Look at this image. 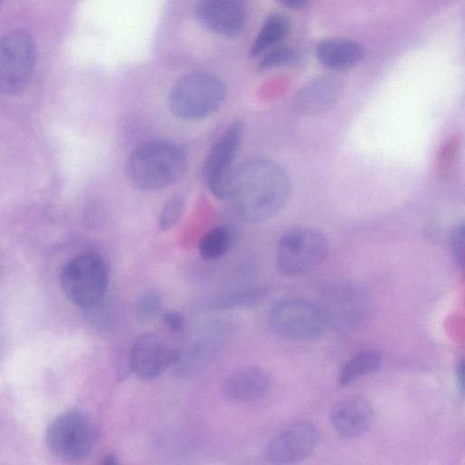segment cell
Returning a JSON list of instances; mask_svg holds the SVG:
<instances>
[{
  "label": "cell",
  "instance_id": "1",
  "mask_svg": "<svg viewBox=\"0 0 465 465\" xmlns=\"http://www.w3.org/2000/svg\"><path fill=\"white\" fill-rule=\"evenodd\" d=\"M290 193L291 183L283 167L271 159L255 157L233 173L229 195L242 219L259 223L280 213Z\"/></svg>",
  "mask_w": 465,
  "mask_h": 465
},
{
  "label": "cell",
  "instance_id": "2",
  "mask_svg": "<svg viewBox=\"0 0 465 465\" xmlns=\"http://www.w3.org/2000/svg\"><path fill=\"white\" fill-rule=\"evenodd\" d=\"M187 167V158L178 145L164 140L140 143L126 161V175L137 189L154 191L176 182Z\"/></svg>",
  "mask_w": 465,
  "mask_h": 465
},
{
  "label": "cell",
  "instance_id": "3",
  "mask_svg": "<svg viewBox=\"0 0 465 465\" xmlns=\"http://www.w3.org/2000/svg\"><path fill=\"white\" fill-rule=\"evenodd\" d=\"M60 285L76 306L87 310L97 305L108 287V271L103 257L94 252L74 256L61 272Z\"/></svg>",
  "mask_w": 465,
  "mask_h": 465
},
{
  "label": "cell",
  "instance_id": "4",
  "mask_svg": "<svg viewBox=\"0 0 465 465\" xmlns=\"http://www.w3.org/2000/svg\"><path fill=\"white\" fill-rule=\"evenodd\" d=\"M223 96L224 88L218 78L206 73H191L173 85L168 104L177 117L196 120L215 112Z\"/></svg>",
  "mask_w": 465,
  "mask_h": 465
},
{
  "label": "cell",
  "instance_id": "5",
  "mask_svg": "<svg viewBox=\"0 0 465 465\" xmlns=\"http://www.w3.org/2000/svg\"><path fill=\"white\" fill-rule=\"evenodd\" d=\"M328 252V240L321 231L309 226H296L280 238L276 262L282 273L299 276L318 267Z\"/></svg>",
  "mask_w": 465,
  "mask_h": 465
},
{
  "label": "cell",
  "instance_id": "6",
  "mask_svg": "<svg viewBox=\"0 0 465 465\" xmlns=\"http://www.w3.org/2000/svg\"><path fill=\"white\" fill-rule=\"evenodd\" d=\"M267 322L276 334L295 341L316 339L327 326L318 302L299 297L274 302L268 311Z\"/></svg>",
  "mask_w": 465,
  "mask_h": 465
},
{
  "label": "cell",
  "instance_id": "7",
  "mask_svg": "<svg viewBox=\"0 0 465 465\" xmlns=\"http://www.w3.org/2000/svg\"><path fill=\"white\" fill-rule=\"evenodd\" d=\"M45 439L49 450L57 459L77 462L92 452L96 442V430L86 415L70 411L53 420Z\"/></svg>",
  "mask_w": 465,
  "mask_h": 465
},
{
  "label": "cell",
  "instance_id": "8",
  "mask_svg": "<svg viewBox=\"0 0 465 465\" xmlns=\"http://www.w3.org/2000/svg\"><path fill=\"white\" fill-rule=\"evenodd\" d=\"M36 49L25 31H12L0 37V93L15 94L26 88L34 74Z\"/></svg>",
  "mask_w": 465,
  "mask_h": 465
},
{
  "label": "cell",
  "instance_id": "9",
  "mask_svg": "<svg viewBox=\"0 0 465 465\" xmlns=\"http://www.w3.org/2000/svg\"><path fill=\"white\" fill-rule=\"evenodd\" d=\"M232 333L233 325L225 320H215L202 326L186 348L178 351L176 371L190 377L204 371L221 355Z\"/></svg>",
  "mask_w": 465,
  "mask_h": 465
},
{
  "label": "cell",
  "instance_id": "10",
  "mask_svg": "<svg viewBox=\"0 0 465 465\" xmlns=\"http://www.w3.org/2000/svg\"><path fill=\"white\" fill-rule=\"evenodd\" d=\"M240 121L230 124L214 141L203 163V177L210 192L218 199L229 195L232 166L243 135Z\"/></svg>",
  "mask_w": 465,
  "mask_h": 465
},
{
  "label": "cell",
  "instance_id": "11",
  "mask_svg": "<svg viewBox=\"0 0 465 465\" xmlns=\"http://www.w3.org/2000/svg\"><path fill=\"white\" fill-rule=\"evenodd\" d=\"M320 305L327 324L339 328H351L364 320L371 307L369 292L355 283H341L328 288Z\"/></svg>",
  "mask_w": 465,
  "mask_h": 465
},
{
  "label": "cell",
  "instance_id": "12",
  "mask_svg": "<svg viewBox=\"0 0 465 465\" xmlns=\"http://www.w3.org/2000/svg\"><path fill=\"white\" fill-rule=\"evenodd\" d=\"M320 434L309 420H297L276 434L268 443L265 455L278 464L295 463L310 457L318 446Z\"/></svg>",
  "mask_w": 465,
  "mask_h": 465
},
{
  "label": "cell",
  "instance_id": "13",
  "mask_svg": "<svg viewBox=\"0 0 465 465\" xmlns=\"http://www.w3.org/2000/svg\"><path fill=\"white\" fill-rule=\"evenodd\" d=\"M178 351L152 333L138 336L130 351V365L134 374L146 381L158 378L174 365Z\"/></svg>",
  "mask_w": 465,
  "mask_h": 465
},
{
  "label": "cell",
  "instance_id": "14",
  "mask_svg": "<svg viewBox=\"0 0 465 465\" xmlns=\"http://www.w3.org/2000/svg\"><path fill=\"white\" fill-rule=\"evenodd\" d=\"M344 90L342 80L335 75H322L303 85L292 102L296 114L316 115L331 109L341 99Z\"/></svg>",
  "mask_w": 465,
  "mask_h": 465
},
{
  "label": "cell",
  "instance_id": "15",
  "mask_svg": "<svg viewBox=\"0 0 465 465\" xmlns=\"http://www.w3.org/2000/svg\"><path fill=\"white\" fill-rule=\"evenodd\" d=\"M196 10L205 27L225 36L239 34L247 17L244 0H200Z\"/></svg>",
  "mask_w": 465,
  "mask_h": 465
},
{
  "label": "cell",
  "instance_id": "16",
  "mask_svg": "<svg viewBox=\"0 0 465 465\" xmlns=\"http://www.w3.org/2000/svg\"><path fill=\"white\" fill-rule=\"evenodd\" d=\"M371 403L361 396H351L340 401L331 412L334 430L342 438H355L363 434L374 420Z\"/></svg>",
  "mask_w": 465,
  "mask_h": 465
},
{
  "label": "cell",
  "instance_id": "17",
  "mask_svg": "<svg viewBox=\"0 0 465 465\" xmlns=\"http://www.w3.org/2000/svg\"><path fill=\"white\" fill-rule=\"evenodd\" d=\"M270 386V376L262 368L246 366L229 374L223 382V391L229 401L250 402L263 398Z\"/></svg>",
  "mask_w": 465,
  "mask_h": 465
},
{
  "label": "cell",
  "instance_id": "18",
  "mask_svg": "<svg viewBox=\"0 0 465 465\" xmlns=\"http://www.w3.org/2000/svg\"><path fill=\"white\" fill-rule=\"evenodd\" d=\"M364 56L363 47L356 41L328 38L316 48L318 61L330 70H344L358 64Z\"/></svg>",
  "mask_w": 465,
  "mask_h": 465
},
{
  "label": "cell",
  "instance_id": "19",
  "mask_svg": "<svg viewBox=\"0 0 465 465\" xmlns=\"http://www.w3.org/2000/svg\"><path fill=\"white\" fill-rule=\"evenodd\" d=\"M267 293L268 288L265 286L249 287L219 294L211 298L205 304L213 311L252 308L260 304Z\"/></svg>",
  "mask_w": 465,
  "mask_h": 465
},
{
  "label": "cell",
  "instance_id": "20",
  "mask_svg": "<svg viewBox=\"0 0 465 465\" xmlns=\"http://www.w3.org/2000/svg\"><path fill=\"white\" fill-rule=\"evenodd\" d=\"M381 365L382 358L380 353L373 351H361L342 364L338 373V383L341 387L348 386L377 372Z\"/></svg>",
  "mask_w": 465,
  "mask_h": 465
},
{
  "label": "cell",
  "instance_id": "21",
  "mask_svg": "<svg viewBox=\"0 0 465 465\" xmlns=\"http://www.w3.org/2000/svg\"><path fill=\"white\" fill-rule=\"evenodd\" d=\"M287 20L278 15L268 17L261 27L251 47L252 56L259 55L282 41L288 33Z\"/></svg>",
  "mask_w": 465,
  "mask_h": 465
},
{
  "label": "cell",
  "instance_id": "22",
  "mask_svg": "<svg viewBox=\"0 0 465 465\" xmlns=\"http://www.w3.org/2000/svg\"><path fill=\"white\" fill-rule=\"evenodd\" d=\"M230 245V232L223 227H215L203 235L198 248L200 255L204 260L213 261L225 254Z\"/></svg>",
  "mask_w": 465,
  "mask_h": 465
},
{
  "label": "cell",
  "instance_id": "23",
  "mask_svg": "<svg viewBox=\"0 0 465 465\" xmlns=\"http://www.w3.org/2000/svg\"><path fill=\"white\" fill-rule=\"evenodd\" d=\"M161 296L156 292L142 294L134 304V315L143 322L151 321L160 311Z\"/></svg>",
  "mask_w": 465,
  "mask_h": 465
},
{
  "label": "cell",
  "instance_id": "24",
  "mask_svg": "<svg viewBox=\"0 0 465 465\" xmlns=\"http://www.w3.org/2000/svg\"><path fill=\"white\" fill-rule=\"evenodd\" d=\"M184 210V198L181 194L173 195L164 204L159 226L162 231L172 229L180 220Z\"/></svg>",
  "mask_w": 465,
  "mask_h": 465
},
{
  "label": "cell",
  "instance_id": "25",
  "mask_svg": "<svg viewBox=\"0 0 465 465\" xmlns=\"http://www.w3.org/2000/svg\"><path fill=\"white\" fill-rule=\"evenodd\" d=\"M294 57L295 53L291 47H275L262 56L259 63V67L262 70L275 68L291 63Z\"/></svg>",
  "mask_w": 465,
  "mask_h": 465
},
{
  "label": "cell",
  "instance_id": "26",
  "mask_svg": "<svg viewBox=\"0 0 465 465\" xmlns=\"http://www.w3.org/2000/svg\"><path fill=\"white\" fill-rule=\"evenodd\" d=\"M450 248L457 263L462 265L464 261V224L455 225L450 234Z\"/></svg>",
  "mask_w": 465,
  "mask_h": 465
},
{
  "label": "cell",
  "instance_id": "27",
  "mask_svg": "<svg viewBox=\"0 0 465 465\" xmlns=\"http://www.w3.org/2000/svg\"><path fill=\"white\" fill-rule=\"evenodd\" d=\"M163 320L168 329L173 332L180 331L185 324L183 315L177 311H167L163 314Z\"/></svg>",
  "mask_w": 465,
  "mask_h": 465
},
{
  "label": "cell",
  "instance_id": "28",
  "mask_svg": "<svg viewBox=\"0 0 465 465\" xmlns=\"http://www.w3.org/2000/svg\"><path fill=\"white\" fill-rule=\"evenodd\" d=\"M308 0H280V2L289 8H299L304 5Z\"/></svg>",
  "mask_w": 465,
  "mask_h": 465
},
{
  "label": "cell",
  "instance_id": "29",
  "mask_svg": "<svg viewBox=\"0 0 465 465\" xmlns=\"http://www.w3.org/2000/svg\"><path fill=\"white\" fill-rule=\"evenodd\" d=\"M458 384L460 386V389L463 390V381H464V367L463 361L459 362L456 370Z\"/></svg>",
  "mask_w": 465,
  "mask_h": 465
},
{
  "label": "cell",
  "instance_id": "30",
  "mask_svg": "<svg viewBox=\"0 0 465 465\" xmlns=\"http://www.w3.org/2000/svg\"><path fill=\"white\" fill-rule=\"evenodd\" d=\"M104 463L108 464V465L117 464L118 460H117L116 455L114 453H111V454L105 456L104 460Z\"/></svg>",
  "mask_w": 465,
  "mask_h": 465
},
{
  "label": "cell",
  "instance_id": "31",
  "mask_svg": "<svg viewBox=\"0 0 465 465\" xmlns=\"http://www.w3.org/2000/svg\"><path fill=\"white\" fill-rule=\"evenodd\" d=\"M0 6H1V0H0Z\"/></svg>",
  "mask_w": 465,
  "mask_h": 465
}]
</instances>
